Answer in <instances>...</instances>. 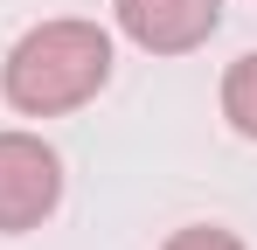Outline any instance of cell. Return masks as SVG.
<instances>
[{"instance_id": "cell-1", "label": "cell", "mask_w": 257, "mask_h": 250, "mask_svg": "<svg viewBox=\"0 0 257 250\" xmlns=\"http://www.w3.org/2000/svg\"><path fill=\"white\" fill-rule=\"evenodd\" d=\"M104 83H111V35L97 21H84V14L35 21L28 35L7 49V63H0V97L21 118L84 111Z\"/></svg>"}, {"instance_id": "cell-2", "label": "cell", "mask_w": 257, "mask_h": 250, "mask_svg": "<svg viewBox=\"0 0 257 250\" xmlns=\"http://www.w3.org/2000/svg\"><path fill=\"white\" fill-rule=\"evenodd\" d=\"M63 202V153L35 132H0V236L42 229Z\"/></svg>"}, {"instance_id": "cell-3", "label": "cell", "mask_w": 257, "mask_h": 250, "mask_svg": "<svg viewBox=\"0 0 257 250\" xmlns=\"http://www.w3.org/2000/svg\"><path fill=\"white\" fill-rule=\"evenodd\" d=\"M111 21L146 56H188L222 28V0H111Z\"/></svg>"}, {"instance_id": "cell-4", "label": "cell", "mask_w": 257, "mask_h": 250, "mask_svg": "<svg viewBox=\"0 0 257 250\" xmlns=\"http://www.w3.org/2000/svg\"><path fill=\"white\" fill-rule=\"evenodd\" d=\"M222 118L236 139H250L257 146V49L250 56H236L229 70H222Z\"/></svg>"}, {"instance_id": "cell-5", "label": "cell", "mask_w": 257, "mask_h": 250, "mask_svg": "<svg viewBox=\"0 0 257 250\" xmlns=\"http://www.w3.org/2000/svg\"><path fill=\"white\" fill-rule=\"evenodd\" d=\"M160 250H250L236 229H222V222H181Z\"/></svg>"}]
</instances>
